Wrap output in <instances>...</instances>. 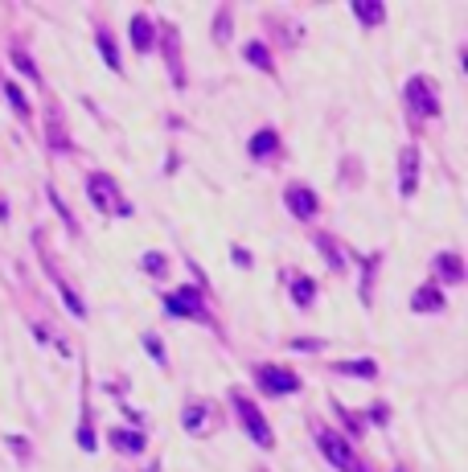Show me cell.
I'll return each instance as SVG.
<instances>
[{
	"label": "cell",
	"instance_id": "1",
	"mask_svg": "<svg viewBox=\"0 0 468 472\" xmlns=\"http://www.w3.org/2000/svg\"><path fill=\"white\" fill-rule=\"evenodd\" d=\"M230 403H234V415H238V423H243V431L251 436L259 448H271L275 443V436H271V427H268V419L259 415V407H255L251 398L243 391H230Z\"/></svg>",
	"mask_w": 468,
	"mask_h": 472
},
{
	"label": "cell",
	"instance_id": "2",
	"mask_svg": "<svg viewBox=\"0 0 468 472\" xmlns=\"http://www.w3.org/2000/svg\"><path fill=\"white\" fill-rule=\"evenodd\" d=\"M86 189H91V201H95V210H103V214H132V201H123L119 185L107 177V173H91Z\"/></svg>",
	"mask_w": 468,
	"mask_h": 472
},
{
	"label": "cell",
	"instance_id": "3",
	"mask_svg": "<svg viewBox=\"0 0 468 472\" xmlns=\"http://www.w3.org/2000/svg\"><path fill=\"white\" fill-rule=\"evenodd\" d=\"M317 443H320V452L329 456L333 468H341V472H370L366 464H362V456H357V452H353V448L341 440L337 431H317Z\"/></svg>",
	"mask_w": 468,
	"mask_h": 472
},
{
	"label": "cell",
	"instance_id": "4",
	"mask_svg": "<svg viewBox=\"0 0 468 472\" xmlns=\"http://www.w3.org/2000/svg\"><path fill=\"white\" fill-rule=\"evenodd\" d=\"M165 312L173 316H193V321H205L210 312H205V296L198 288H177V292L165 296Z\"/></svg>",
	"mask_w": 468,
	"mask_h": 472
},
{
	"label": "cell",
	"instance_id": "5",
	"mask_svg": "<svg viewBox=\"0 0 468 472\" xmlns=\"http://www.w3.org/2000/svg\"><path fill=\"white\" fill-rule=\"evenodd\" d=\"M255 382L268 394H296L300 391V378L292 374V370H284V366H259V370H255Z\"/></svg>",
	"mask_w": 468,
	"mask_h": 472
},
{
	"label": "cell",
	"instance_id": "6",
	"mask_svg": "<svg viewBox=\"0 0 468 472\" xmlns=\"http://www.w3.org/2000/svg\"><path fill=\"white\" fill-rule=\"evenodd\" d=\"M284 201H288V210L296 214L300 222H308V218H317V210H320V201H317V194L304 185V181H292L284 189Z\"/></svg>",
	"mask_w": 468,
	"mask_h": 472
},
{
	"label": "cell",
	"instance_id": "7",
	"mask_svg": "<svg viewBox=\"0 0 468 472\" xmlns=\"http://www.w3.org/2000/svg\"><path fill=\"white\" fill-rule=\"evenodd\" d=\"M407 103H411L419 115H439V99H435V86L427 79L407 82Z\"/></svg>",
	"mask_w": 468,
	"mask_h": 472
},
{
	"label": "cell",
	"instance_id": "8",
	"mask_svg": "<svg viewBox=\"0 0 468 472\" xmlns=\"http://www.w3.org/2000/svg\"><path fill=\"white\" fill-rule=\"evenodd\" d=\"M415 181H419V148L407 144L402 148V156H399V189H402V197L415 194Z\"/></svg>",
	"mask_w": 468,
	"mask_h": 472
},
{
	"label": "cell",
	"instance_id": "9",
	"mask_svg": "<svg viewBox=\"0 0 468 472\" xmlns=\"http://www.w3.org/2000/svg\"><path fill=\"white\" fill-rule=\"evenodd\" d=\"M181 423H185V431L189 436H201V431H214V407H205V403H189L185 407V415H181Z\"/></svg>",
	"mask_w": 468,
	"mask_h": 472
},
{
	"label": "cell",
	"instance_id": "10",
	"mask_svg": "<svg viewBox=\"0 0 468 472\" xmlns=\"http://www.w3.org/2000/svg\"><path fill=\"white\" fill-rule=\"evenodd\" d=\"M251 156L255 161H263V156H275V152H280V136H275V128H259L251 136Z\"/></svg>",
	"mask_w": 468,
	"mask_h": 472
},
{
	"label": "cell",
	"instance_id": "11",
	"mask_svg": "<svg viewBox=\"0 0 468 472\" xmlns=\"http://www.w3.org/2000/svg\"><path fill=\"white\" fill-rule=\"evenodd\" d=\"M411 308L415 312H444V292H439V283H423L411 300Z\"/></svg>",
	"mask_w": 468,
	"mask_h": 472
},
{
	"label": "cell",
	"instance_id": "12",
	"mask_svg": "<svg viewBox=\"0 0 468 472\" xmlns=\"http://www.w3.org/2000/svg\"><path fill=\"white\" fill-rule=\"evenodd\" d=\"M132 46L140 49V54H148V49L156 46V33H152L148 16H132Z\"/></svg>",
	"mask_w": 468,
	"mask_h": 472
},
{
	"label": "cell",
	"instance_id": "13",
	"mask_svg": "<svg viewBox=\"0 0 468 472\" xmlns=\"http://www.w3.org/2000/svg\"><path fill=\"white\" fill-rule=\"evenodd\" d=\"M435 271L448 279V283H460V279H464V267H460V255H456V251H444V255L435 259Z\"/></svg>",
	"mask_w": 468,
	"mask_h": 472
},
{
	"label": "cell",
	"instance_id": "14",
	"mask_svg": "<svg viewBox=\"0 0 468 472\" xmlns=\"http://www.w3.org/2000/svg\"><path fill=\"white\" fill-rule=\"evenodd\" d=\"M337 374H353V378H378V366L370 358H353V361H333Z\"/></svg>",
	"mask_w": 468,
	"mask_h": 472
},
{
	"label": "cell",
	"instance_id": "15",
	"mask_svg": "<svg viewBox=\"0 0 468 472\" xmlns=\"http://www.w3.org/2000/svg\"><path fill=\"white\" fill-rule=\"evenodd\" d=\"M292 300H296V304H304V308H308V304L317 300V283H312V279H308V276H296V279H292Z\"/></svg>",
	"mask_w": 468,
	"mask_h": 472
},
{
	"label": "cell",
	"instance_id": "16",
	"mask_svg": "<svg viewBox=\"0 0 468 472\" xmlns=\"http://www.w3.org/2000/svg\"><path fill=\"white\" fill-rule=\"evenodd\" d=\"M243 54H247V62H255L259 70H271V54H268V46H263V41H247V46H243Z\"/></svg>",
	"mask_w": 468,
	"mask_h": 472
},
{
	"label": "cell",
	"instance_id": "17",
	"mask_svg": "<svg viewBox=\"0 0 468 472\" xmlns=\"http://www.w3.org/2000/svg\"><path fill=\"white\" fill-rule=\"evenodd\" d=\"M111 443L123 452H144V436H132V431H111Z\"/></svg>",
	"mask_w": 468,
	"mask_h": 472
},
{
	"label": "cell",
	"instance_id": "18",
	"mask_svg": "<svg viewBox=\"0 0 468 472\" xmlns=\"http://www.w3.org/2000/svg\"><path fill=\"white\" fill-rule=\"evenodd\" d=\"M99 49H103V58H107V66L119 74V70H123V66H119V49H116V41H111V33L107 29L99 33Z\"/></svg>",
	"mask_w": 468,
	"mask_h": 472
},
{
	"label": "cell",
	"instance_id": "19",
	"mask_svg": "<svg viewBox=\"0 0 468 472\" xmlns=\"http://www.w3.org/2000/svg\"><path fill=\"white\" fill-rule=\"evenodd\" d=\"M320 251L329 255V267L345 271V255H341V246H333V238H325V234H320Z\"/></svg>",
	"mask_w": 468,
	"mask_h": 472
},
{
	"label": "cell",
	"instance_id": "20",
	"mask_svg": "<svg viewBox=\"0 0 468 472\" xmlns=\"http://www.w3.org/2000/svg\"><path fill=\"white\" fill-rule=\"evenodd\" d=\"M353 13L362 16L366 25H378V21L386 16V9H382V4H353Z\"/></svg>",
	"mask_w": 468,
	"mask_h": 472
},
{
	"label": "cell",
	"instance_id": "21",
	"mask_svg": "<svg viewBox=\"0 0 468 472\" xmlns=\"http://www.w3.org/2000/svg\"><path fill=\"white\" fill-rule=\"evenodd\" d=\"M144 271H148V276H165V255H156V251L144 255Z\"/></svg>",
	"mask_w": 468,
	"mask_h": 472
},
{
	"label": "cell",
	"instance_id": "22",
	"mask_svg": "<svg viewBox=\"0 0 468 472\" xmlns=\"http://www.w3.org/2000/svg\"><path fill=\"white\" fill-rule=\"evenodd\" d=\"M9 99H13V107H17L21 115H29V103H25V95H21V91L13 86V82H9Z\"/></svg>",
	"mask_w": 468,
	"mask_h": 472
}]
</instances>
